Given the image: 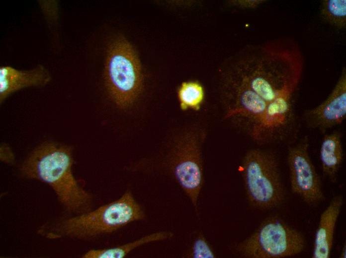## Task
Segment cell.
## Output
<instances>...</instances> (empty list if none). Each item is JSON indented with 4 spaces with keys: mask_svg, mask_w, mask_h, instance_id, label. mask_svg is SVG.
Segmentation results:
<instances>
[{
    "mask_svg": "<svg viewBox=\"0 0 346 258\" xmlns=\"http://www.w3.org/2000/svg\"><path fill=\"white\" fill-rule=\"evenodd\" d=\"M241 168L247 199L252 207L268 210L283 202L285 192L274 153L251 149L244 156Z\"/></svg>",
    "mask_w": 346,
    "mask_h": 258,
    "instance_id": "obj_3",
    "label": "cell"
},
{
    "mask_svg": "<svg viewBox=\"0 0 346 258\" xmlns=\"http://www.w3.org/2000/svg\"><path fill=\"white\" fill-rule=\"evenodd\" d=\"M292 96H281L268 103L259 119L255 123L254 138L259 141L282 139L292 127Z\"/></svg>",
    "mask_w": 346,
    "mask_h": 258,
    "instance_id": "obj_9",
    "label": "cell"
},
{
    "mask_svg": "<svg viewBox=\"0 0 346 258\" xmlns=\"http://www.w3.org/2000/svg\"><path fill=\"white\" fill-rule=\"evenodd\" d=\"M346 117V68L344 67L334 88L320 105L305 110L303 118L312 129L325 132L343 123Z\"/></svg>",
    "mask_w": 346,
    "mask_h": 258,
    "instance_id": "obj_8",
    "label": "cell"
},
{
    "mask_svg": "<svg viewBox=\"0 0 346 258\" xmlns=\"http://www.w3.org/2000/svg\"><path fill=\"white\" fill-rule=\"evenodd\" d=\"M183 256L187 258H215L216 256L203 234L198 233L193 238Z\"/></svg>",
    "mask_w": 346,
    "mask_h": 258,
    "instance_id": "obj_16",
    "label": "cell"
},
{
    "mask_svg": "<svg viewBox=\"0 0 346 258\" xmlns=\"http://www.w3.org/2000/svg\"><path fill=\"white\" fill-rule=\"evenodd\" d=\"M343 203V196L336 195L321 213L315 234L313 258L330 257L336 226Z\"/></svg>",
    "mask_w": 346,
    "mask_h": 258,
    "instance_id": "obj_11",
    "label": "cell"
},
{
    "mask_svg": "<svg viewBox=\"0 0 346 258\" xmlns=\"http://www.w3.org/2000/svg\"><path fill=\"white\" fill-rule=\"evenodd\" d=\"M0 160L6 164H13L15 161V156L9 145L2 142L0 145Z\"/></svg>",
    "mask_w": 346,
    "mask_h": 258,
    "instance_id": "obj_17",
    "label": "cell"
},
{
    "mask_svg": "<svg viewBox=\"0 0 346 258\" xmlns=\"http://www.w3.org/2000/svg\"><path fill=\"white\" fill-rule=\"evenodd\" d=\"M174 234L168 231H159L145 235L137 239L117 246L99 249H91L83 256V258H124L134 250L143 246L172 238Z\"/></svg>",
    "mask_w": 346,
    "mask_h": 258,
    "instance_id": "obj_13",
    "label": "cell"
},
{
    "mask_svg": "<svg viewBox=\"0 0 346 258\" xmlns=\"http://www.w3.org/2000/svg\"><path fill=\"white\" fill-rule=\"evenodd\" d=\"M146 218L142 206L132 191L127 190L119 198L94 210L47 222L39 227L37 233L49 240H90Z\"/></svg>",
    "mask_w": 346,
    "mask_h": 258,
    "instance_id": "obj_2",
    "label": "cell"
},
{
    "mask_svg": "<svg viewBox=\"0 0 346 258\" xmlns=\"http://www.w3.org/2000/svg\"><path fill=\"white\" fill-rule=\"evenodd\" d=\"M105 74L108 90L116 104L123 108L131 105L141 92L142 76L139 61L127 42L120 41L111 46Z\"/></svg>",
    "mask_w": 346,
    "mask_h": 258,
    "instance_id": "obj_5",
    "label": "cell"
},
{
    "mask_svg": "<svg viewBox=\"0 0 346 258\" xmlns=\"http://www.w3.org/2000/svg\"><path fill=\"white\" fill-rule=\"evenodd\" d=\"M51 79L48 70L39 65L29 70H19L9 65L0 67V101L1 104L11 94L27 87L42 86Z\"/></svg>",
    "mask_w": 346,
    "mask_h": 258,
    "instance_id": "obj_10",
    "label": "cell"
},
{
    "mask_svg": "<svg viewBox=\"0 0 346 258\" xmlns=\"http://www.w3.org/2000/svg\"><path fill=\"white\" fill-rule=\"evenodd\" d=\"M320 159L323 174L331 182H336L344 159L340 132L335 131L325 135L320 146Z\"/></svg>",
    "mask_w": 346,
    "mask_h": 258,
    "instance_id": "obj_12",
    "label": "cell"
},
{
    "mask_svg": "<svg viewBox=\"0 0 346 258\" xmlns=\"http://www.w3.org/2000/svg\"><path fill=\"white\" fill-rule=\"evenodd\" d=\"M73 164L70 146L46 141L31 152L20 171L26 178L48 185L66 211L77 215L92 210L93 196L74 176Z\"/></svg>",
    "mask_w": 346,
    "mask_h": 258,
    "instance_id": "obj_1",
    "label": "cell"
},
{
    "mask_svg": "<svg viewBox=\"0 0 346 258\" xmlns=\"http://www.w3.org/2000/svg\"><path fill=\"white\" fill-rule=\"evenodd\" d=\"M340 258H346V242L343 245L342 247L340 257Z\"/></svg>",
    "mask_w": 346,
    "mask_h": 258,
    "instance_id": "obj_18",
    "label": "cell"
},
{
    "mask_svg": "<svg viewBox=\"0 0 346 258\" xmlns=\"http://www.w3.org/2000/svg\"><path fill=\"white\" fill-rule=\"evenodd\" d=\"M305 246V239L300 232L273 216L264 220L235 249L244 258H284L301 253Z\"/></svg>",
    "mask_w": 346,
    "mask_h": 258,
    "instance_id": "obj_4",
    "label": "cell"
},
{
    "mask_svg": "<svg viewBox=\"0 0 346 258\" xmlns=\"http://www.w3.org/2000/svg\"><path fill=\"white\" fill-rule=\"evenodd\" d=\"M320 15L323 20L340 29L346 27V0H324L320 5Z\"/></svg>",
    "mask_w": 346,
    "mask_h": 258,
    "instance_id": "obj_14",
    "label": "cell"
},
{
    "mask_svg": "<svg viewBox=\"0 0 346 258\" xmlns=\"http://www.w3.org/2000/svg\"><path fill=\"white\" fill-rule=\"evenodd\" d=\"M181 109L197 108L203 98L201 86L196 82H185L180 86L178 92Z\"/></svg>",
    "mask_w": 346,
    "mask_h": 258,
    "instance_id": "obj_15",
    "label": "cell"
},
{
    "mask_svg": "<svg viewBox=\"0 0 346 258\" xmlns=\"http://www.w3.org/2000/svg\"><path fill=\"white\" fill-rule=\"evenodd\" d=\"M309 140L305 137L288 150L287 161L293 193L310 205L325 199L322 183L309 153Z\"/></svg>",
    "mask_w": 346,
    "mask_h": 258,
    "instance_id": "obj_7",
    "label": "cell"
},
{
    "mask_svg": "<svg viewBox=\"0 0 346 258\" xmlns=\"http://www.w3.org/2000/svg\"><path fill=\"white\" fill-rule=\"evenodd\" d=\"M200 141L196 137H183L174 144L168 157L173 176L196 212L203 182Z\"/></svg>",
    "mask_w": 346,
    "mask_h": 258,
    "instance_id": "obj_6",
    "label": "cell"
}]
</instances>
